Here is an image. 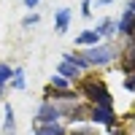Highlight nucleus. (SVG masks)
<instances>
[{"label":"nucleus","instance_id":"nucleus-3","mask_svg":"<svg viewBox=\"0 0 135 135\" xmlns=\"http://www.w3.org/2000/svg\"><path fill=\"white\" fill-rule=\"evenodd\" d=\"M84 54H86V60L92 62V65H108L111 60L116 57V51H114V46H108V43H97V46H92V49H86Z\"/></svg>","mask_w":135,"mask_h":135},{"label":"nucleus","instance_id":"nucleus-8","mask_svg":"<svg viewBox=\"0 0 135 135\" xmlns=\"http://www.w3.org/2000/svg\"><path fill=\"white\" fill-rule=\"evenodd\" d=\"M122 70H124L127 76L135 73V41H130L127 49H124V62H122Z\"/></svg>","mask_w":135,"mask_h":135},{"label":"nucleus","instance_id":"nucleus-4","mask_svg":"<svg viewBox=\"0 0 135 135\" xmlns=\"http://www.w3.org/2000/svg\"><path fill=\"white\" fill-rule=\"evenodd\" d=\"M62 116V111L57 103H51V100H43L41 108H38V114H35V122L38 124H54V122H60Z\"/></svg>","mask_w":135,"mask_h":135},{"label":"nucleus","instance_id":"nucleus-16","mask_svg":"<svg viewBox=\"0 0 135 135\" xmlns=\"http://www.w3.org/2000/svg\"><path fill=\"white\" fill-rule=\"evenodd\" d=\"M11 86H14V89H25V70H22V68H14V78H11Z\"/></svg>","mask_w":135,"mask_h":135},{"label":"nucleus","instance_id":"nucleus-14","mask_svg":"<svg viewBox=\"0 0 135 135\" xmlns=\"http://www.w3.org/2000/svg\"><path fill=\"white\" fill-rule=\"evenodd\" d=\"M11 78H14V68H11L8 62H0V89H3Z\"/></svg>","mask_w":135,"mask_h":135},{"label":"nucleus","instance_id":"nucleus-13","mask_svg":"<svg viewBox=\"0 0 135 135\" xmlns=\"http://www.w3.org/2000/svg\"><path fill=\"white\" fill-rule=\"evenodd\" d=\"M35 135H68V132H65V127L60 122H54V124H38Z\"/></svg>","mask_w":135,"mask_h":135},{"label":"nucleus","instance_id":"nucleus-5","mask_svg":"<svg viewBox=\"0 0 135 135\" xmlns=\"http://www.w3.org/2000/svg\"><path fill=\"white\" fill-rule=\"evenodd\" d=\"M116 32H122V35H127V38H135V14L132 11H124V14L119 16Z\"/></svg>","mask_w":135,"mask_h":135},{"label":"nucleus","instance_id":"nucleus-25","mask_svg":"<svg viewBox=\"0 0 135 135\" xmlns=\"http://www.w3.org/2000/svg\"><path fill=\"white\" fill-rule=\"evenodd\" d=\"M32 135H35V132H32Z\"/></svg>","mask_w":135,"mask_h":135},{"label":"nucleus","instance_id":"nucleus-22","mask_svg":"<svg viewBox=\"0 0 135 135\" xmlns=\"http://www.w3.org/2000/svg\"><path fill=\"white\" fill-rule=\"evenodd\" d=\"M127 11H132V14H135V0H130V3H127Z\"/></svg>","mask_w":135,"mask_h":135},{"label":"nucleus","instance_id":"nucleus-21","mask_svg":"<svg viewBox=\"0 0 135 135\" xmlns=\"http://www.w3.org/2000/svg\"><path fill=\"white\" fill-rule=\"evenodd\" d=\"M38 3H41V0H25V6H27V8H35Z\"/></svg>","mask_w":135,"mask_h":135},{"label":"nucleus","instance_id":"nucleus-24","mask_svg":"<svg viewBox=\"0 0 135 135\" xmlns=\"http://www.w3.org/2000/svg\"><path fill=\"white\" fill-rule=\"evenodd\" d=\"M0 97H3V89H0Z\"/></svg>","mask_w":135,"mask_h":135},{"label":"nucleus","instance_id":"nucleus-23","mask_svg":"<svg viewBox=\"0 0 135 135\" xmlns=\"http://www.w3.org/2000/svg\"><path fill=\"white\" fill-rule=\"evenodd\" d=\"M97 3H100V6H108V3H114V0H97Z\"/></svg>","mask_w":135,"mask_h":135},{"label":"nucleus","instance_id":"nucleus-18","mask_svg":"<svg viewBox=\"0 0 135 135\" xmlns=\"http://www.w3.org/2000/svg\"><path fill=\"white\" fill-rule=\"evenodd\" d=\"M81 14L89 19V16H92V0H81Z\"/></svg>","mask_w":135,"mask_h":135},{"label":"nucleus","instance_id":"nucleus-1","mask_svg":"<svg viewBox=\"0 0 135 135\" xmlns=\"http://www.w3.org/2000/svg\"><path fill=\"white\" fill-rule=\"evenodd\" d=\"M78 95H84L89 100V105H103V108H114V97H111L108 86L100 78H84Z\"/></svg>","mask_w":135,"mask_h":135},{"label":"nucleus","instance_id":"nucleus-19","mask_svg":"<svg viewBox=\"0 0 135 135\" xmlns=\"http://www.w3.org/2000/svg\"><path fill=\"white\" fill-rule=\"evenodd\" d=\"M124 89H130V92H135V73H130L124 78Z\"/></svg>","mask_w":135,"mask_h":135},{"label":"nucleus","instance_id":"nucleus-6","mask_svg":"<svg viewBox=\"0 0 135 135\" xmlns=\"http://www.w3.org/2000/svg\"><path fill=\"white\" fill-rule=\"evenodd\" d=\"M62 62L76 65L78 70H86V68H92V62L86 60V54H84V51H65V54H62Z\"/></svg>","mask_w":135,"mask_h":135},{"label":"nucleus","instance_id":"nucleus-10","mask_svg":"<svg viewBox=\"0 0 135 135\" xmlns=\"http://www.w3.org/2000/svg\"><path fill=\"white\" fill-rule=\"evenodd\" d=\"M103 38H108V35H114L116 32V19H111V16H105V19H100L97 22V27H95Z\"/></svg>","mask_w":135,"mask_h":135},{"label":"nucleus","instance_id":"nucleus-15","mask_svg":"<svg viewBox=\"0 0 135 135\" xmlns=\"http://www.w3.org/2000/svg\"><path fill=\"white\" fill-rule=\"evenodd\" d=\"M70 84H73V81H68V78H62L60 73H54V76H51V84H49V86H54V89H73Z\"/></svg>","mask_w":135,"mask_h":135},{"label":"nucleus","instance_id":"nucleus-17","mask_svg":"<svg viewBox=\"0 0 135 135\" xmlns=\"http://www.w3.org/2000/svg\"><path fill=\"white\" fill-rule=\"evenodd\" d=\"M35 25H38V14H27L22 19V27H35Z\"/></svg>","mask_w":135,"mask_h":135},{"label":"nucleus","instance_id":"nucleus-9","mask_svg":"<svg viewBox=\"0 0 135 135\" xmlns=\"http://www.w3.org/2000/svg\"><path fill=\"white\" fill-rule=\"evenodd\" d=\"M68 25H70V8H60L57 16H54V30L62 35V32L68 30Z\"/></svg>","mask_w":135,"mask_h":135},{"label":"nucleus","instance_id":"nucleus-12","mask_svg":"<svg viewBox=\"0 0 135 135\" xmlns=\"http://www.w3.org/2000/svg\"><path fill=\"white\" fill-rule=\"evenodd\" d=\"M6 135H16V119H14V105L6 103V122H3Z\"/></svg>","mask_w":135,"mask_h":135},{"label":"nucleus","instance_id":"nucleus-11","mask_svg":"<svg viewBox=\"0 0 135 135\" xmlns=\"http://www.w3.org/2000/svg\"><path fill=\"white\" fill-rule=\"evenodd\" d=\"M57 73H60L62 78H68V81H76V78L81 76V70H78L76 65H70V62H60V68H57Z\"/></svg>","mask_w":135,"mask_h":135},{"label":"nucleus","instance_id":"nucleus-20","mask_svg":"<svg viewBox=\"0 0 135 135\" xmlns=\"http://www.w3.org/2000/svg\"><path fill=\"white\" fill-rule=\"evenodd\" d=\"M70 135H95V130H70Z\"/></svg>","mask_w":135,"mask_h":135},{"label":"nucleus","instance_id":"nucleus-7","mask_svg":"<svg viewBox=\"0 0 135 135\" xmlns=\"http://www.w3.org/2000/svg\"><path fill=\"white\" fill-rule=\"evenodd\" d=\"M100 38H103V35H100L97 30H84V32H78V35H76V43H78V46H84V49H92V46L100 43Z\"/></svg>","mask_w":135,"mask_h":135},{"label":"nucleus","instance_id":"nucleus-2","mask_svg":"<svg viewBox=\"0 0 135 135\" xmlns=\"http://www.w3.org/2000/svg\"><path fill=\"white\" fill-rule=\"evenodd\" d=\"M89 122H95V124H105L111 132L116 130V114H114V108L89 105Z\"/></svg>","mask_w":135,"mask_h":135}]
</instances>
